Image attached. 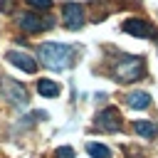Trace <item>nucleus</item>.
Returning <instances> with one entry per match:
<instances>
[{
    "label": "nucleus",
    "mask_w": 158,
    "mask_h": 158,
    "mask_svg": "<svg viewBox=\"0 0 158 158\" xmlns=\"http://www.w3.org/2000/svg\"><path fill=\"white\" fill-rule=\"evenodd\" d=\"M40 59L49 69H67L72 64V47L59 42H44L40 47Z\"/></svg>",
    "instance_id": "1"
},
{
    "label": "nucleus",
    "mask_w": 158,
    "mask_h": 158,
    "mask_svg": "<svg viewBox=\"0 0 158 158\" xmlns=\"http://www.w3.org/2000/svg\"><path fill=\"white\" fill-rule=\"evenodd\" d=\"M141 72H143V59H141V57H121V59L116 62V67H114L116 79L123 81V84L136 81V79L141 77Z\"/></svg>",
    "instance_id": "2"
},
{
    "label": "nucleus",
    "mask_w": 158,
    "mask_h": 158,
    "mask_svg": "<svg viewBox=\"0 0 158 158\" xmlns=\"http://www.w3.org/2000/svg\"><path fill=\"white\" fill-rule=\"evenodd\" d=\"M96 126L104 128V131H118V128H121V114H118V109L109 106V109L99 111V116H96Z\"/></svg>",
    "instance_id": "3"
},
{
    "label": "nucleus",
    "mask_w": 158,
    "mask_h": 158,
    "mask_svg": "<svg viewBox=\"0 0 158 158\" xmlns=\"http://www.w3.org/2000/svg\"><path fill=\"white\" fill-rule=\"evenodd\" d=\"M62 12H64V25H67L69 30H79V27L84 25V10H81V5H77V2H64Z\"/></svg>",
    "instance_id": "4"
},
{
    "label": "nucleus",
    "mask_w": 158,
    "mask_h": 158,
    "mask_svg": "<svg viewBox=\"0 0 158 158\" xmlns=\"http://www.w3.org/2000/svg\"><path fill=\"white\" fill-rule=\"evenodd\" d=\"M20 27L25 30V32H40V30H47V27H52V20H40V15H35V12H25V15H20Z\"/></svg>",
    "instance_id": "5"
},
{
    "label": "nucleus",
    "mask_w": 158,
    "mask_h": 158,
    "mask_svg": "<svg viewBox=\"0 0 158 158\" xmlns=\"http://www.w3.org/2000/svg\"><path fill=\"white\" fill-rule=\"evenodd\" d=\"M123 32H128V35H133V37H153V35H156L153 27H151L146 20H138V17L126 20V22H123Z\"/></svg>",
    "instance_id": "6"
},
{
    "label": "nucleus",
    "mask_w": 158,
    "mask_h": 158,
    "mask_svg": "<svg viewBox=\"0 0 158 158\" xmlns=\"http://www.w3.org/2000/svg\"><path fill=\"white\" fill-rule=\"evenodd\" d=\"M2 94H5L10 101H15V104H27V91H25V86H20V84L12 81V79H5V81H2Z\"/></svg>",
    "instance_id": "7"
},
{
    "label": "nucleus",
    "mask_w": 158,
    "mask_h": 158,
    "mask_svg": "<svg viewBox=\"0 0 158 158\" xmlns=\"http://www.w3.org/2000/svg\"><path fill=\"white\" fill-rule=\"evenodd\" d=\"M7 59H10V64L20 67V69H22V72H27V74H32V72L37 69V62H35L30 54H25V52L12 49V52H7Z\"/></svg>",
    "instance_id": "8"
},
{
    "label": "nucleus",
    "mask_w": 158,
    "mask_h": 158,
    "mask_svg": "<svg viewBox=\"0 0 158 158\" xmlns=\"http://www.w3.org/2000/svg\"><path fill=\"white\" fill-rule=\"evenodd\" d=\"M126 101H128L131 109H148V106H151V96H148L146 91H131Z\"/></svg>",
    "instance_id": "9"
},
{
    "label": "nucleus",
    "mask_w": 158,
    "mask_h": 158,
    "mask_svg": "<svg viewBox=\"0 0 158 158\" xmlns=\"http://www.w3.org/2000/svg\"><path fill=\"white\" fill-rule=\"evenodd\" d=\"M133 131H136L141 138H153V136L158 133V126L151 123V121H136V123H133Z\"/></svg>",
    "instance_id": "10"
},
{
    "label": "nucleus",
    "mask_w": 158,
    "mask_h": 158,
    "mask_svg": "<svg viewBox=\"0 0 158 158\" xmlns=\"http://www.w3.org/2000/svg\"><path fill=\"white\" fill-rule=\"evenodd\" d=\"M37 91L42 96H57L59 94V84H54L52 79H40L37 81Z\"/></svg>",
    "instance_id": "11"
},
{
    "label": "nucleus",
    "mask_w": 158,
    "mask_h": 158,
    "mask_svg": "<svg viewBox=\"0 0 158 158\" xmlns=\"http://www.w3.org/2000/svg\"><path fill=\"white\" fill-rule=\"evenodd\" d=\"M86 153L91 158H111V151L101 143H86Z\"/></svg>",
    "instance_id": "12"
},
{
    "label": "nucleus",
    "mask_w": 158,
    "mask_h": 158,
    "mask_svg": "<svg viewBox=\"0 0 158 158\" xmlns=\"http://www.w3.org/2000/svg\"><path fill=\"white\" fill-rule=\"evenodd\" d=\"M54 158H74V151H72L69 146H62V148H57Z\"/></svg>",
    "instance_id": "13"
},
{
    "label": "nucleus",
    "mask_w": 158,
    "mask_h": 158,
    "mask_svg": "<svg viewBox=\"0 0 158 158\" xmlns=\"http://www.w3.org/2000/svg\"><path fill=\"white\" fill-rule=\"evenodd\" d=\"M32 7H40V10H49L52 7V0H27Z\"/></svg>",
    "instance_id": "14"
},
{
    "label": "nucleus",
    "mask_w": 158,
    "mask_h": 158,
    "mask_svg": "<svg viewBox=\"0 0 158 158\" xmlns=\"http://www.w3.org/2000/svg\"><path fill=\"white\" fill-rule=\"evenodd\" d=\"M0 10L2 12H10L12 10V0H0Z\"/></svg>",
    "instance_id": "15"
}]
</instances>
